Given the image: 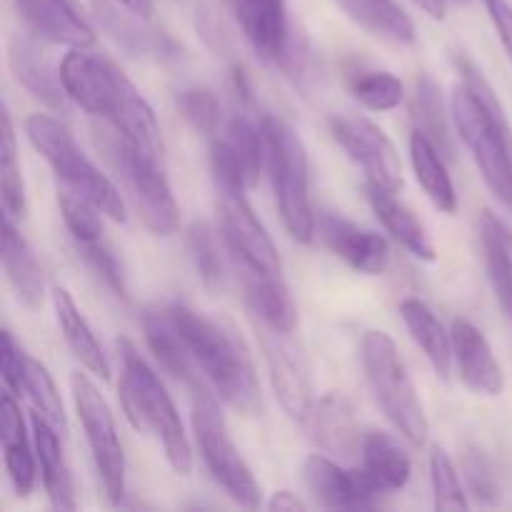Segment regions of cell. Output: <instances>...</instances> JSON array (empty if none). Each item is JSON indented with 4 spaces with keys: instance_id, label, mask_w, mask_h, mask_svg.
<instances>
[{
    "instance_id": "6da1fadb",
    "label": "cell",
    "mask_w": 512,
    "mask_h": 512,
    "mask_svg": "<svg viewBox=\"0 0 512 512\" xmlns=\"http://www.w3.org/2000/svg\"><path fill=\"white\" fill-rule=\"evenodd\" d=\"M463 83L450 95V113L463 143L490 193L512 210V125L498 93L483 70L465 55H455Z\"/></svg>"
},
{
    "instance_id": "7a4b0ae2",
    "label": "cell",
    "mask_w": 512,
    "mask_h": 512,
    "mask_svg": "<svg viewBox=\"0 0 512 512\" xmlns=\"http://www.w3.org/2000/svg\"><path fill=\"white\" fill-rule=\"evenodd\" d=\"M168 313L178 333L183 335L195 368L215 390V395L235 413L258 415L263 410L258 375L248 348L235 328L195 313L193 308L180 303L168 305Z\"/></svg>"
},
{
    "instance_id": "3957f363",
    "label": "cell",
    "mask_w": 512,
    "mask_h": 512,
    "mask_svg": "<svg viewBox=\"0 0 512 512\" xmlns=\"http://www.w3.org/2000/svg\"><path fill=\"white\" fill-rule=\"evenodd\" d=\"M118 353V393L130 425L140 433L155 435L170 468L178 475H188L193 470V448L173 398L130 340H118Z\"/></svg>"
},
{
    "instance_id": "277c9868",
    "label": "cell",
    "mask_w": 512,
    "mask_h": 512,
    "mask_svg": "<svg viewBox=\"0 0 512 512\" xmlns=\"http://www.w3.org/2000/svg\"><path fill=\"white\" fill-rule=\"evenodd\" d=\"M25 135L30 145L43 155L53 168L63 188L88 198L100 213L113 223H125V200L120 188L80 150L73 133L58 118L45 113H33L25 120Z\"/></svg>"
},
{
    "instance_id": "5b68a950",
    "label": "cell",
    "mask_w": 512,
    "mask_h": 512,
    "mask_svg": "<svg viewBox=\"0 0 512 512\" xmlns=\"http://www.w3.org/2000/svg\"><path fill=\"white\" fill-rule=\"evenodd\" d=\"M265 145H268V170L273 183L275 205L288 228L290 238L310 245L318 235L315 230L313 203H310V163L303 140L285 120L265 115L263 118Z\"/></svg>"
},
{
    "instance_id": "8992f818",
    "label": "cell",
    "mask_w": 512,
    "mask_h": 512,
    "mask_svg": "<svg viewBox=\"0 0 512 512\" xmlns=\"http://www.w3.org/2000/svg\"><path fill=\"white\" fill-rule=\"evenodd\" d=\"M363 365L368 375L370 390L378 400L385 418L393 428L408 440L410 445L420 448L428 440L430 425L425 418L423 403H420L415 385L400 360L393 338L383 330H368L363 338Z\"/></svg>"
},
{
    "instance_id": "52a82bcc",
    "label": "cell",
    "mask_w": 512,
    "mask_h": 512,
    "mask_svg": "<svg viewBox=\"0 0 512 512\" xmlns=\"http://www.w3.org/2000/svg\"><path fill=\"white\" fill-rule=\"evenodd\" d=\"M100 148L120 178L140 223L160 238L173 235L180 225V208L165 178V165L140 155L115 128L113 133H103Z\"/></svg>"
},
{
    "instance_id": "ba28073f",
    "label": "cell",
    "mask_w": 512,
    "mask_h": 512,
    "mask_svg": "<svg viewBox=\"0 0 512 512\" xmlns=\"http://www.w3.org/2000/svg\"><path fill=\"white\" fill-rule=\"evenodd\" d=\"M193 433L200 455L205 460V468L210 470L215 483L243 508H258V480L235 448L228 425H225L223 415H220L218 405L208 390L193 398Z\"/></svg>"
},
{
    "instance_id": "9c48e42d",
    "label": "cell",
    "mask_w": 512,
    "mask_h": 512,
    "mask_svg": "<svg viewBox=\"0 0 512 512\" xmlns=\"http://www.w3.org/2000/svg\"><path fill=\"white\" fill-rule=\"evenodd\" d=\"M70 390H73L75 413H78L80 428L88 440L90 455H93L95 470H98L100 485L113 505H123L125 500V453L120 443L118 425H115L113 410L108 400L98 390V385L83 373L70 375Z\"/></svg>"
},
{
    "instance_id": "30bf717a",
    "label": "cell",
    "mask_w": 512,
    "mask_h": 512,
    "mask_svg": "<svg viewBox=\"0 0 512 512\" xmlns=\"http://www.w3.org/2000/svg\"><path fill=\"white\" fill-rule=\"evenodd\" d=\"M218 215L220 238L238 268L243 270V278H280L283 275L278 248L250 208L245 190H218Z\"/></svg>"
},
{
    "instance_id": "8fae6325",
    "label": "cell",
    "mask_w": 512,
    "mask_h": 512,
    "mask_svg": "<svg viewBox=\"0 0 512 512\" xmlns=\"http://www.w3.org/2000/svg\"><path fill=\"white\" fill-rule=\"evenodd\" d=\"M330 133L340 148L363 168L368 183L398 193L403 188V163L393 140L368 118L360 115H333Z\"/></svg>"
},
{
    "instance_id": "7c38bea8",
    "label": "cell",
    "mask_w": 512,
    "mask_h": 512,
    "mask_svg": "<svg viewBox=\"0 0 512 512\" xmlns=\"http://www.w3.org/2000/svg\"><path fill=\"white\" fill-rule=\"evenodd\" d=\"M103 118L138 150L140 155H145L153 163L165 165L163 155V135H160L158 118H155L153 108H150L148 100L140 95V90L135 88L133 80L113 63L110 70L108 90H105V108Z\"/></svg>"
},
{
    "instance_id": "4fadbf2b",
    "label": "cell",
    "mask_w": 512,
    "mask_h": 512,
    "mask_svg": "<svg viewBox=\"0 0 512 512\" xmlns=\"http://www.w3.org/2000/svg\"><path fill=\"white\" fill-rule=\"evenodd\" d=\"M258 330V335L263 338L270 383H273L275 395H278V403L283 405L288 418L298 420L303 425V420L308 418L315 405L308 360H305L298 343L290 338L293 333H278V330H270L260 323Z\"/></svg>"
},
{
    "instance_id": "5bb4252c",
    "label": "cell",
    "mask_w": 512,
    "mask_h": 512,
    "mask_svg": "<svg viewBox=\"0 0 512 512\" xmlns=\"http://www.w3.org/2000/svg\"><path fill=\"white\" fill-rule=\"evenodd\" d=\"M235 20L255 53L283 70L298 40L290 30L288 3L285 0H228Z\"/></svg>"
},
{
    "instance_id": "9a60e30c",
    "label": "cell",
    "mask_w": 512,
    "mask_h": 512,
    "mask_svg": "<svg viewBox=\"0 0 512 512\" xmlns=\"http://www.w3.org/2000/svg\"><path fill=\"white\" fill-rule=\"evenodd\" d=\"M303 480L315 503L328 510L375 508L380 498L363 470H345L325 455H310L305 460Z\"/></svg>"
},
{
    "instance_id": "2e32d148",
    "label": "cell",
    "mask_w": 512,
    "mask_h": 512,
    "mask_svg": "<svg viewBox=\"0 0 512 512\" xmlns=\"http://www.w3.org/2000/svg\"><path fill=\"white\" fill-rule=\"evenodd\" d=\"M315 230H318L325 248L338 255L340 260H345L355 273L383 275L388 268V243L373 230L360 228V225L350 223L348 218L335 213H320Z\"/></svg>"
},
{
    "instance_id": "e0dca14e",
    "label": "cell",
    "mask_w": 512,
    "mask_h": 512,
    "mask_svg": "<svg viewBox=\"0 0 512 512\" xmlns=\"http://www.w3.org/2000/svg\"><path fill=\"white\" fill-rule=\"evenodd\" d=\"M450 335L455 365L465 388L483 398H498L505 388V375L483 330L475 328L470 320H455Z\"/></svg>"
},
{
    "instance_id": "ac0fdd59",
    "label": "cell",
    "mask_w": 512,
    "mask_h": 512,
    "mask_svg": "<svg viewBox=\"0 0 512 512\" xmlns=\"http://www.w3.org/2000/svg\"><path fill=\"white\" fill-rule=\"evenodd\" d=\"M35 35L55 45L90 48L95 30L75 0H15Z\"/></svg>"
},
{
    "instance_id": "d6986e66",
    "label": "cell",
    "mask_w": 512,
    "mask_h": 512,
    "mask_svg": "<svg viewBox=\"0 0 512 512\" xmlns=\"http://www.w3.org/2000/svg\"><path fill=\"white\" fill-rule=\"evenodd\" d=\"M303 425L308 430L310 440L318 448L328 450V453L343 455V458L360 453L365 435H360L353 405L343 395L330 393L325 398L315 400L313 410L303 420Z\"/></svg>"
},
{
    "instance_id": "ffe728a7",
    "label": "cell",
    "mask_w": 512,
    "mask_h": 512,
    "mask_svg": "<svg viewBox=\"0 0 512 512\" xmlns=\"http://www.w3.org/2000/svg\"><path fill=\"white\" fill-rule=\"evenodd\" d=\"M143 333H145V343H148V348L153 350L158 363L163 365L175 380L188 385L193 395L205 393V390H208V383H205L203 375H200L198 368H195L193 358H190L188 348H185L183 343V335H180L178 328H175L168 308L145 310Z\"/></svg>"
},
{
    "instance_id": "44dd1931",
    "label": "cell",
    "mask_w": 512,
    "mask_h": 512,
    "mask_svg": "<svg viewBox=\"0 0 512 512\" xmlns=\"http://www.w3.org/2000/svg\"><path fill=\"white\" fill-rule=\"evenodd\" d=\"M95 15H98L100 25L108 30L110 38L120 45V48L128 50L130 55H143V58L153 60H175L180 55V48L173 43V38H168L165 33L158 30H148L140 25V15L135 13H120L118 0H90Z\"/></svg>"
},
{
    "instance_id": "7402d4cb",
    "label": "cell",
    "mask_w": 512,
    "mask_h": 512,
    "mask_svg": "<svg viewBox=\"0 0 512 512\" xmlns=\"http://www.w3.org/2000/svg\"><path fill=\"white\" fill-rule=\"evenodd\" d=\"M110 70H113V60L90 53L88 48H70V53L60 63L58 73L65 95L75 105H80L85 113L103 118Z\"/></svg>"
},
{
    "instance_id": "603a6c76",
    "label": "cell",
    "mask_w": 512,
    "mask_h": 512,
    "mask_svg": "<svg viewBox=\"0 0 512 512\" xmlns=\"http://www.w3.org/2000/svg\"><path fill=\"white\" fill-rule=\"evenodd\" d=\"M30 425H33V443L35 458L40 465V478L43 488L48 493L50 505L55 510H75V490L73 475H70L68 460H65L63 445H60L58 430L45 415H40L33 408L30 413Z\"/></svg>"
},
{
    "instance_id": "cb8c5ba5",
    "label": "cell",
    "mask_w": 512,
    "mask_h": 512,
    "mask_svg": "<svg viewBox=\"0 0 512 512\" xmlns=\"http://www.w3.org/2000/svg\"><path fill=\"white\" fill-rule=\"evenodd\" d=\"M0 438H3V458L5 470L10 475L15 493L20 498H28L35 488V443L30 445L28 430H25L23 413L15 403L13 393L5 390L3 405H0Z\"/></svg>"
},
{
    "instance_id": "d4e9b609",
    "label": "cell",
    "mask_w": 512,
    "mask_h": 512,
    "mask_svg": "<svg viewBox=\"0 0 512 512\" xmlns=\"http://www.w3.org/2000/svg\"><path fill=\"white\" fill-rule=\"evenodd\" d=\"M53 308H55V318H58V325H60V333H63V340L65 345H68L70 353H73V358L78 360L88 373H93L95 378L108 383L110 380L108 355H105L103 348H100L93 328L88 325L85 315L80 313L73 295H70L65 288H55Z\"/></svg>"
},
{
    "instance_id": "484cf974",
    "label": "cell",
    "mask_w": 512,
    "mask_h": 512,
    "mask_svg": "<svg viewBox=\"0 0 512 512\" xmlns=\"http://www.w3.org/2000/svg\"><path fill=\"white\" fill-rule=\"evenodd\" d=\"M10 70H13L15 80L40 100L43 105L53 110H65V88L60 83V73H53L45 55L40 53L38 45L28 35H15L10 43Z\"/></svg>"
},
{
    "instance_id": "4316f807",
    "label": "cell",
    "mask_w": 512,
    "mask_h": 512,
    "mask_svg": "<svg viewBox=\"0 0 512 512\" xmlns=\"http://www.w3.org/2000/svg\"><path fill=\"white\" fill-rule=\"evenodd\" d=\"M368 203L373 208L375 218L383 223V228L408 250L413 258L423 260V263H435L438 253L430 240L428 230L423 228L418 218L395 198L393 190L378 188V185L368 183Z\"/></svg>"
},
{
    "instance_id": "83f0119b",
    "label": "cell",
    "mask_w": 512,
    "mask_h": 512,
    "mask_svg": "<svg viewBox=\"0 0 512 512\" xmlns=\"http://www.w3.org/2000/svg\"><path fill=\"white\" fill-rule=\"evenodd\" d=\"M3 268L20 303L30 310L40 308L45 293L43 270H40L33 248L18 233L10 215L3 218Z\"/></svg>"
},
{
    "instance_id": "f1b7e54d",
    "label": "cell",
    "mask_w": 512,
    "mask_h": 512,
    "mask_svg": "<svg viewBox=\"0 0 512 512\" xmlns=\"http://www.w3.org/2000/svg\"><path fill=\"white\" fill-rule=\"evenodd\" d=\"M363 475L380 495L395 493L408 485L413 463L410 455L385 433H368L360 445Z\"/></svg>"
},
{
    "instance_id": "f546056e",
    "label": "cell",
    "mask_w": 512,
    "mask_h": 512,
    "mask_svg": "<svg viewBox=\"0 0 512 512\" xmlns=\"http://www.w3.org/2000/svg\"><path fill=\"white\" fill-rule=\"evenodd\" d=\"M400 315L408 328L410 338L415 340L420 350L425 353L428 363L433 365L435 373L443 380L450 378V368H453V335L443 328L438 315L425 305L423 300L408 298L400 303Z\"/></svg>"
},
{
    "instance_id": "4dcf8cb0",
    "label": "cell",
    "mask_w": 512,
    "mask_h": 512,
    "mask_svg": "<svg viewBox=\"0 0 512 512\" xmlns=\"http://www.w3.org/2000/svg\"><path fill=\"white\" fill-rule=\"evenodd\" d=\"M355 25L398 45L415 43V23L395 0H333Z\"/></svg>"
},
{
    "instance_id": "1f68e13d",
    "label": "cell",
    "mask_w": 512,
    "mask_h": 512,
    "mask_svg": "<svg viewBox=\"0 0 512 512\" xmlns=\"http://www.w3.org/2000/svg\"><path fill=\"white\" fill-rule=\"evenodd\" d=\"M410 160H413L415 178H418L420 188L430 198V203L440 210V213L453 215L458 210V195H455L453 180H450L448 168H445V155L440 153L438 145L420 133L418 128L410 135Z\"/></svg>"
},
{
    "instance_id": "d6a6232c",
    "label": "cell",
    "mask_w": 512,
    "mask_h": 512,
    "mask_svg": "<svg viewBox=\"0 0 512 512\" xmlns=\"http://www.w3.org/2000/svg\"><path fill=\"white\" fill-rule=\"evenodd\" d=\"M480 240H483V258L488 278L495 295L512 320V230L493 210H485L480 218Z\"/></svg>"
},
{
    "instance_id": "836d02e7",
    "label": "cell",
    "mask_w": 512,
    "mask_h": 512,
    "mask_svg": "<svg viewBox=\"0 0 512 512\" xmlns=\"http://www.w3.org/2000/svg\"><path fill=\"white\" fill-rule=\"evenodd\" d=\"M243 283L250 313L258 318L260 325L278 333H295L298 310H295L293 295L283 275L280 278H243Z\"/></svg>"
},
{
    "instance_id": "e575fe53",
    "label": "cell",
    "mask_w": 512,
    "mask_h": 512,
    "mask_svg": "<svg viewBox=\"0 0 512 512\" xmlns=\"http://www.w3.org/2000/svg\"><path fill=\"white\" fill-rule=\"evenodd\" d=\"M413 118L418 123L420 133L428 135L440 153L445 158H453V138H450V125L448 115H445L443 95H440V85L430 78L428 73L420 75L418 90H415V103H413Z\"/></svg>"
},
{
    "instance_id": "d590c367",
    "label": "cell",
    "mask_w": 512,
    "mask_h": 512,
    "mask_svg": "<svg viewBox=\"0 0 512 512\" xmlns=\"http://www.w3.org/2000/svg\"><path fill=\"white\" fill-rule=\"evenodd\" d=\"M0 195H3L5 215L23 218L28 203H25L23 170H20L18 160V140H15L8 110H3V133H0Z\"/></svg>"
},
{
    "instance_id": "8d00e7d4",
    "label": "cell",
    "mask_w": 512,
    "mask_h": 512,
    "mask_svg": "<svg viewBox=\"0 0 512 512\" xmlns=\"http://www.w3.org/2000/svg\"><path fill=\"white\" fill-rule=\"evenodd\" d=\"M20 398H28L30 403H33V408L55 425L58 433H65V430H68L63 400H60L58 388H55V380L50 378L48 368H45L43 363H38L35 358H30V355L25 358V375Z\"/></svg>"
},
{
    "instance_id": "74e56055",
    "label": "cell",
    "mask_w": 512,
    "mask_h": 512,
    "mask_svg": "<svg viewBox=\"0 0 512 512\" xmlns=\"http://www.w3.org/2000/svg\"><path fill=\"white\" fill-rule=\"evenodd\" d=\"M225 140L235 148V153L243 160L245 170H248L250 185L258 183L260 170L268 165V145H265L263 125H255L245 113H235L225 125Z\"/></svg>"
},
{
    "instance_id": "f35d334b",
    "label": "cell",
    "mask_w": 512,
    "mask_h": 512,
    "mask_svg": "<svg viewBox=\"0 0 512 512\" xmlns=\"http://www.w3.org/2000/svg\"><path fill=\"white\" fill-rule=\"evenodd\" d=\"M188 245L190 260H193L195 270H198L200 280H203L205 288L220 290L225 283V263L223 255H220L218 238H215L213 230L205 223H193V228L188 230Z\"/></svg>"
},
{
    "instance_id": "ab89813d",
    "label": "cell",
    "mask_w": 512,
    "mask_h": 512,
    "mask_svg": "<svg viewBox=\"0 0 512 512\" xmlns=\"http://www.w3.org/2000/svg\"><path fill=\"white\" fill-rule=\"evenodd\" d=\"M350 93L358 100L360 105H365L368 110H395L405 98V85L398 75L393 73H363L350 83Z\"/></svg>"
},
{
    "instance_id": "60d3db41",
    "label": "cell",
    "mask_w": 512,
    "mask_h": 512,
    "mask_svg": "<svg viewBox=\"0 0 512 512\" xmlns=\"http://www.w3.org/2000/svg\"><path fill=\"white\" fill-rule=\"evenodd\" d=\"M58 208L60 215H63L65 228L70 230L75 243H93V240L103 238V220H100L103 213L88 198L68 188H60Z\"/></svg>"
},
{
    "instance_id": "b9f144b4",
    "label": "cell",
    "mask_w": 512,
    "mask_h": 512,
    "mask_svg": "<svg viewBox=\"0 0 512 512\" xmlns=\"http://www.w3.org/2000/svg\"><path fill=\"white\" fill-rule=\"evenodd\" d=\"M430 483H433L435 510H468V498L460 485L458 470L443 448L430 453Z\"/></svg>"
},
{
    "instance_id": "7bdbcfd3",
    "label": "cell",
    "mask_w": 512,
    "mask_h": 512,
    "mask_svg": "<svg viewBox=\"0 0 512 512\" xmlns=\"http://www.w3.org/2000/svg\"><path fill=\"white\" fill-rule=\"evenodd\" d=\"M178 108L183 118L193 125L198 133L215 135L223 123V110H220V100L213 90L208 88H185L178 93Z\"/></svg>"
},
{
    "instance_id": "ee69618b",
    "label": "cell",
    "mask_w": 512,
    "mask_h": 512,
    "mask_svg": "<svg viewBox=\"0 0 512 512\" xmlns=\"http://www.w3.org/2000/svg\"><path fill=\"white\" fill-rule=\"evenodd\" d=\"M78 248L83 260L88 263V268L93 270L95 275H100L103 283L108 285L118 298H125V275L123 268H120L118 255L113 253V248H110L103 238L93 240V243H78Z\"/></svg>"
},
{
    "instance_id": "f6af8a7d",
    "label": "cell",
    "mask_w": 512,
    "mask_h": 512,
    "mask_svg": "<svg viewBox=\"0 0 512 512\" xmlns=\"http://www.w3.org/2000/svg\"><path fill=\"white\" fill-rule=\"evenodd\" d=\"M463 468L475 498L483 500V503H495L500 495V478L498 473H495L488 455H485L480 448H470L468 453H465Z\"/></svg>"
},
{
    "instance_id": "bcb514c9",
    "label": "cell",
    "mask_w": 512,
    "mask_h": 512,
    "mask_svg": "<svg viewBox=\"0 0 512 512\" xmlns=\"http://www.w3.org/2000/svg\"><path fill=\"white\" fill-rule=\"evenodd\" d=\"M25 358L28 353H23L18 343H15L13 333L10 330H3V353H0V360H3V383L5 390H10L13 395H20L23 390V375H25Z\"/></svg>"
},
{
    "instance_id": "7dc6e473",
    "label": "cell",
    "mask_w": 512,
    "mask_h": 512,
    "mask_svg": "<svg viewBox=\"0 0 512 512\" xmlns=\"http://www.w3.org/2000/svg\"><path fill=\"white\" fill-rule=\"evenodd\" d=\"M483 3L488 8L490 20H493L495 30H498V38L512 65V5L508 0H483Z\"/></svg>"
},
{
    "instance_id": "c3c4849f",
    "label": "cell",
    "mask_w": 512,
    "mask_h": 512,
    "mask_svg": "<svg viewBox=\"0 0 512 512\" xmlns=\"http://www.w3.org/2000/svg\"><path fill=\"white\" fill-rule=\"evenodd\" d=\"M270 510L275 512H298V510H305V503L298 498L295 493H290V490H280V493L273 495V500L268 503Z\"/></svg>"
},
{
    "instance_id": "681fc988",
    "label": "cell",
    "mask_w": 512,
    "mask_h": 512,
    "mask_svg": "<svg viewBox=\"0 0 512 512\" xmlns=\"http://www.w3.org/2000/svg\"><path fill=\"white\" fill-rule=\"evenodd\" d=\"M120 5H123L125 10H130V13L140 15L143 20H150V15H153V8H155V0H118Z\"/></svg>"
},
{
    "instance_id": "f907efd6",
    "label": "cell",
    "mask_w": 512,
    "mask_h": 512,
    "mask_svg": "<svg viewBox=\"0 0 512 512\" xmlns=\"http://www.w3.org/2000/svg\"><path fill=\"white\" fill-rule=\"evenodd\" d=\"M420 10L430 15L435 20H443L445 18V0H413Z\"/></svg>"
}]
</instances>
